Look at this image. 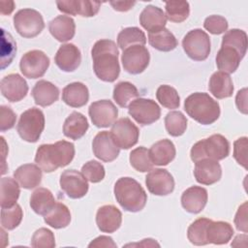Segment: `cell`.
I'll return each instance as SVG.
<instances>
[{
  "mask_svg": "<svg viewBox=\"0 0 248 248\" xmlns=\"http://www.w3.org/2000/svg\"><path fill=\"white\" fill-rule=\"evenodd\" d=\"M233 235V229L230 223L224 221H210L206 227L205 237L207 243L226 244Z\"/></svg>",
  "mask_w": 248,
  "mask_h": 248,
  "instance_id": "cell-29",
  "label": "cell"
},
{
  "mask_svg": "<svg viewBox=\"0 0 248 248\" xmlns=\"http://www.w3.org/2000/svg\"><path fill=\"white\" fill-rule=\"evenodd\" d=\"M44 220L54 229L66 228L71 222V212L64 203L56 202L52 210L44 216Z\"/></svg>",
  "mask_w": 248,
  "mask_h": 248,
  "instance_id": "cell-37",
  "label": "cell"
},
{
  "mask_svg": "<svg viewBox=\"0 0 248 248\" xmlns=\"http://www.w3.org/2000/svg\"><path fill=\"white\" fill-rule=\"evenodd\" d=\"M167 132L172 137H179L184 134L187 128V119L181 111H170L165 117Z\"/></svg>",
  "mask_w": 248,
  "mask_h": 248,
  "instance_id": "cell-40",
  "label": "cell"
},
{
  "mask_svg": "<svg viewBox=\"0 0 248 248\" xmlns=\"http://www.w3.org/2000/svg\"><path fill=\"white\" fill-rule=\"evenodd\" d=\"M56 5L58 10L64 14L71 16L79 15L85 17L94 16L101 7L100 2L89 0L56 1Z\"/></svg>",
  "mask_w": 248,
  "mask_h": 248,
  "instance_id": "cell-19",
  "label": "cell"
},
{
  "mask_svg": "<svg viewBox=\"0 0 248 248\" xmlns=\"http://www.w3.org/2000/svg\"><path fill=\"white\" fill-rule=\"evenodd\" d=\"M119 147L115 144L110 132H99L92 141L94 155L103 162H112L119 155Z\"/></svg>",
  "mask_w": 248,
  "mask_h": 248,
  "instance_id": "cell-16",
  "label": "cell"
},
{
  "mask_svg": "<svg viewBox=\"0 0 248 248\" xmlns=\"http://www.w3.org/2000/svg\"><path fill=\"white\" fill-rule=\"evenodd\" d=\"M16 120V115L14 110L7 106L0 107V131L5 132L12 129Z\"/></svg>",
  "mask_w": 248,
  "mask_h": 248,
  "instance_id": "cell-51",
  "label": "cell"
},
{
  "mask_svg": "<svg viewBox=\"0 0 248 248\" xmlns=\"http://www.w3.org/2000/svg\"><path fill=\"white\" fill-rule=\"evenodd\" d=\"M112 8L115 10V11H118V12H127L129 10H131L136 2H131V1H111L109 3Z\"/></svg>",
  "mask_w": 248,
  "mask_h": 248,
  "instance_id": "cell-55",
  "label": "cell"
},
{
  "mask_svg": "<svg viewBox=\"0 0 248 248\" xmlns=\"http://www.w3.org/2000/svg\"><path fill=\"white\" fill-rule=\"evenodd\" d=\"M88 127L89 125L86 117L80 112L74 111L64 122L63 134L71 140H79L85 135Z\"/></svg>",
  "mask_w": 248,
  "mask_h": 248,
  "instance_id": "cell-33",
  "label": "cell"
},
{
  "mask_svg": "<svg viewBox=\"0 0 248 248\" xmlns=\"http://www.w3.org/2000/svg\"><path fill=\"white\" fill-rule=\"evenodd\" d=\"M20 189L16 179L12 177L1 178V208L12 207L16 203Z\"/></svg>",
  "mask_w": 248,
  "mask_h": 248,
  "instance_id": "cell-35",
  "label": "cell"
},
{
  "mask_svg": "<svg viewBox=\"0 0 248 248\" xmlns=\"http://www.w3.org/2000/svg\"><path fill=\"white\" fill-rule=\"evenodd\" d=\"M81 173L88 181L92 183H98L104 179L106 171L104 166L101 163L95 160H91L82 166Z\"/></svg>",
  "mask_w": 248,
  "mask_h": 248,
  "instance_id": "cell-47",
  "label": "cell"
},
{
  "mask_svg": "<svg viewBox=\"0 0 248 248\" xmlns=\"http://www.w3.org/2000/svg\"><path fill=\"white\" fill-rule=\"evenodd\" d=\"M194 175L197 182L202 185H211L220 180L222 169L218 161L202 159L195 163Z\"/></svg>",
  "mask_w": 248,
  "mask_h": 248,
  "instance_id": "cell-18",
  "label": "cell"
},
{
  "mask_svg": "<svg viewBox=\"0 0 248 248\" xmlns=\"http://www.w3.org/2000/svg\"><path fill=\"white\" fill-rule=\"evenodd\" d=\"M14 26L21 37L34 38L43 31L45 22L38 11L22 9L14 16Z\"/></svg>",
  "mask_w": 248,
  "mask_h": 248,
  "instance_id": "cell-8",
  "label": "cell"
},
{
  "mask_svg": "<svg viewBox=\"0 0 248 248\" xmlns=\"http://www.w3.org/2000/svg\"><path fill=\"white\" fill-rule=\"evenodd\" d=\"M88 247H116V243H114L111 237L107 235H101L92 240L89 243Z\"/></svg>",
  "mask_w": 248,
  "mask_h": 248,
  "instance_id": "cell-53",
  "label": "cell"
},
{
  "mask_svg": "<svg viewBox=\"0 0 248 248\" xmlns=\"http://www.w3.org/2000/svg\"><path fill=\"white\" fill-rule=\"evenodd\" d=\"M130 164L138 171L146 172L153 169V163L149 157V151L144 146L133 149L130 153Z\"/></svg>",
  "mask_w": 248,
  "mask_h": 248,
  "instance_id": "cell-43",
  "label": "cell"
},
{
  "mask_svg": "<svg viewBox=\"0 0 248 248\" xmlns=\"http://www.w3.org/2000/svg\"><path fill=\"white\" fill-rule=\"evenodd\" d=\"M23 212L19 204L1 209V226L6 230L16 229L21 222Z\"/></svg>",
  "mask_w": 248,
  "mask_h": 248,
  "instance_id": "cell-45",
  "label": "cell"
},
{
  "mask_svg": "<svg viewBox=\"0 0 248 248\" xmlns=\"http://www.w3.org/2000/svg\"><path fill=\"white\" fill-rule=\"evenodd\" d=\"M93 70L97 78L106 82H113L119 76L118 49L116 44L108 39L97 41L92 49Z\"/></svg>",
  "mask_w": 248,
  "mask_h": 248,
  "instance_id": "cell-1",
  "label": "cell"
},
{
  "mask_svg": "<svg viewBox=\"0 0 248 248\" xmlns=\"http://www.w3.org/2000/svg\"><path fill=\"white\" fill-rule=\"evenodd\" d=\"M230 154V142L220 134H214L209 138L196 142L191 148V160L196 163L202 159L223 160Z\"/></svg>",
  "mask_w": 248,
  "mask_h": 248,
  "instance_id": "cell-5",
  "label": "cell"
},
{
  "mask_svg": "<svg viewBox=\"0 0 248 248\" xmlns=\"http://www.w3.org/2000/svg\"><path fill=\"white\" fill-rule=\"evenodd\" d=\"M28 92L26 80L18 74H10L1 80V93L10 102L22 100Z\"/></svg>",
  "mask_w": 248,
  "mask_h": 248,
  "instance_id": "cell-17",
  "label": "cell"
},
{
  "mask_svg": "<svg viewBox=\"0 0 248 248\" xmlns=\"http://www.w3.org/2000/svg\"><path fill=\"white\" fill-rule=\"evenodd\" d=\"M247 89L243 88L239 90L235 97V104L239 111L246 114L247 113Z\"/></svg>",
  "mask_w": 248,
  "mask_h": 248,
  "instance_id": "cell-54",
  "label": "cell"
},
{
  "mask_svg": "<svg viewBox=\"0 0 248 248\" xmlns=\"http://www.w3.org/2000/svg\"><path fill=\"white\" fill-rule=\"evenodd\" d=\"M129 114L140 125H150L161 116V108L158 104L145 98H138L128 106Z\"/></svg>",
  "mask_w": 248,
  "mask_h": 248,
  "instance_id": "cell-9",
  "label": "cell"
},
{
  "mask_svg": "<svg viewBox=\"0 0 248 248\" xmlns=\"http://www.w3.org/2000/svg\"><path fill=\"white\" fill-rule=\"evenodd\" d=\"M234 224L238 231L247 232V202L238 207L234 217Z\"/></svg>",
  "mask_w": 248,
  "mask_h": 248,
  "instance_id": "cell-52",
  "label": "cell"
},
{
  "mask_svg": "<svg viewBox=\"0 0 248 248\" xmlns=\"http://www.w3.org/2000/svg\"><path fill=\"white\" fill-rule=\"evenodd\" d=\"M247 138L242 137L233 142V158L235 161L247 169Z\"/></svg>",
  "mask_w": 248,
  "mask_h": 248,
  "instance_id": "cell-50",
  "label": "cell"
},
{
  "mask_svg": "<svg viewBox=\"0 0 248 248\" xmlns=\"http://www.w3.org/2000/svg\"><path fill=\"white\" fill-rule=\"evenodd\" d=\"M208 88L210 93L217 99L229 98L233 92V84L230 75L221 71L215 72L211 76Z\"/></svg>",
  "mask_w": 248,
  "mask_h": 248,
  "instance_id": "cell-32",
  "label": "cell"
},
{
  "mask_svg": "<svg viewBox=\"0 0 248 248\" xmlns=\"http://www.w3.org/2000/svg\"><path fill=\"white\" fill-rule=\"evenodd\" d=\"M203 27L209 31V33L214 35H219L227 31L228 29V21L222 16H209L205 18L203 22Z\"/></svg>",
  "mask_w": 248,
  "mask_h": 248,
  "instance_id": "cell-49",
  "label": "cell"
},
{
  "mask_svg": "<svg viewBox=\"0 0 248 248\" xmlns=\"http://www.w3.org/2000/svg\"><path fill=\"white\" fill-rule=\"evenodd\" d=\"M156 98L163 107L170 109L177 108L180 105L179 95L170 85H160L156 91Z\"/></svg>",
  "mask_w": 248,
  "mask_h": 248,
  "instance_id": "cell-44",
  "label": "cell"
},
{
  "mask_svg": "<svg viewBox=\"0 0 248 248\" xmlns=\"http://www.w3.org/2000/svg\"><path fill=\"white\" fill-rule=\"evenodd\" d=\"M31 94L36 105L47 107L58 100L59 89L50 81L41 79L36 82Z\"/></svg>",
  "mask_w": 248,
  "mask_h": 248,
  "instance_id": "cell-24",
  "label": "cell"
},
{
  "mask_svg": "<svg viewBox=\"0 0 248 248\" xmlns=\"http://www.w3.org/2000/svg\"><path fill=\"white\" fill-rule=\"evenodd\" d=\"M54 61L60 70L74 72L81 62V54L74 44H64L58 48Z\"/></svg>",
  "mask_w": 248,
  "mask_h": 248,
  "instance_id": "cell-21",
  "label": "cell"
},
{
  "mask_svg": "<svg viewBox=\"0 0 248 248\" xmlns=\"http://www.w3.org/2000/svg\"><path fill=\"white\" fill-rule=\"evenodd\" d=\"M222 46H229L235 48L244 57L247 50V35L243 30L231 29L223 36Z\"/></svg>",
  "mask_w": 248,
  "mask_h": 248,
  "instance_id": "cell-41",
  "label": "cell"
},
{
  "mask_svg": "<svg viewBox=\"0 0 248 248\" xmlns=\"http://www.w3.org/2000/svg\"><path fill=\"white\" fill-rule=\"evenodd\" d=\"M88 113L92 123L98 128L111 126L117 118L118 109L109 100H99L89 106Z\"/></svg>",
  "mask_w": 248,
  "mask_h": 248,
  "instance_id": "cell-13",
  "label": "cell"
},
{
  "mask_svg": "<svg viewBox=\"0 0 248 248\" xmlns=\"http://www.w3.org/2000/svg\"><path fill=\"white\" fill-rule=\"evenodd\" d=\"M182 46L192 60L203 61L210 53V38L203 30L193 29L184 36Z\"/></svg>",
  "mask_w": 248,
  "mask_h": 248,
  "instance_id": "cell-7",
  "label": "cell"
},
{
  "mask_svg": "<svg viewBox=\"0 0 248 248\" xmlns=\"http://www.w3.org/2000/svg\"><path fill=\"white\" fill-rule=\"evenodd\" d=\"M207 191L201 186H192L186 189L181 196L182 207L189 213H200L207 202Z\"/></svg>",
  "mask_w": 248,
  "mask_h": 248,
  "instance_id": "cell-22",
  "label": "cell"
},
{
  "mask_svg": "<svg viewBox=\"0 0 248 248\" xmlns=\"http://www.w3.org/2000/svg\"><path fill=\"white\" fill-rule=\"evenodd\" d=\"M16 52V45L11 34L2 29V47H1V68L4 69L13 61Z\"/></svg>",
  "mask_w": 248,
  "mask_h": 248,
  "instance_id": "cell-46",
  "label": "cell"
},
{
  "mask_svg": "<svg viewBox=\"0 0 248 248\" xmlns=\"http://www.w3.org/2000/svg\"><path fill=\"white\" fill-rule=\"evenodd\" d=\"M6 5L5 6L2 2H1V13L2 15H10L15 8V3L13 1H5Z\"/></svg>",
  "mask_w": 248,
  "mask_h": 248,
  "instance_id": "cell-56",
  "label": "cell"
},
{
  "mask_svg": "<svg viewBox=\"0 0 248 248\" xmlns=\"http://www.w3.org/2000/svg\"><path fill=\"white\" fill-rule=\"evenodd\" d=\"M148 191L156 196H167L174 189V179L165 169H152L145 177Z\"/></svg>",
  "mask_w": 248,
  "mask_h": 248,
  "instance_id": "cell-15",
  "label": "cell"
},
{
  "mask_svg": "<svg viewBox=\"0 0 248 248\" xmlns=\"http://www.w3.org/2000/svg\"><path fill=\"white\" fill-rule=\"evenodd\" d=\"M148 42L155 49L165 52L170 51L177 46V40L167 28H163L162 30L154 33H149Z\"/></svg>",
  "mask_w": 248,
  "mask_h": 248,
  "instance_id": "cell-34",
  "label": "cell"
},
{
  "mask_svg": "<svg viewBox=\"0 0 248 248\" xmlns=\"http://www.w3.org/2000/svg\"><path fill=\"white\" fill-rule=\"evenodd\" d=\"M110 135L119 148L129 149L138 142L140 131L128 117H123L112 124Z\"/></svg>",
  "mask_w": 248,
  "mask_h": 248,
  "instance_id": "cell-11",
  "label": "cell"
},
{
  "mask_svg": "<svg viewBox=\"0 0 248 248\" xmlns=\"http://www.w3.org/2000/svg\"><path fill=\"white\" fill-rule=\"evenodd\" d=\"M48 66V56L39 49H33L26 52L19 62V68L22 75L28 78H38L43 77Z\"/></svg>",
  "mask_w": 248,
  "mask_h": 248,
  "instance_id": "cell-10",
  "label": "cell"
},
{
  "mask_svg": "<svg viewBox=\"0 0 248 248\" xmlns=\"http://www.w3.org/2000/svg\"><path fill=\"white\" fill-rule=\"evenodd\" d=\"M45 128V115L37 108H31L23 111L16 125L19 137L28 142H36Z\"/></svg>",
  "mask_w": 248,
  "mask_h": 248,
  "instance_id": "cell-6",
  "label": "cell"
},
{
  "mask_svg": "<svg viewBox=\"0 0 248 248\" xmlns=\"http://www.w3.org/2000/svg\"><path fill=\"white\" fill-rule=\"evenodd\" d=\"M140 23L149 33H154L165 28L167 17L161 8L148 5L140 15Z\"/></svg>",
  "mask_w": 248,
  "mask_h": 248,
  "instance_id": "cell-23",
  "label": "cell"
},
{
  "mask_svg": "<svg viewBox=\"0 0 248 248\" xmlns=\"http://www.w3.org/2000/svg\"><path fill=\"white\" fill-rule=\"evenodd\" d=\"M149 151V157L153 165L166 166L175 157V146L170 140L164 139L155 142Z\"/></svg>",
  "mask_w": 248,
  "mask_h": 248,
  "instance_id": "cell-28",
  "label": "cell"
},
{
  "mask_svg": "<svg viewBox=\"0 0 248 248\" xmlns=\"http://www.w3.org/2000/svg\"><path fill=\"white\" fill-rule=\"evenodd\" d=\"M48 30L57 41H70L76 33L75 20L69 16H58L49 22Z\"/></svg>",
  "mask_w": 248,
  "mask_h": 248,
  "instance_id": "cell-25",
  "label": "cell"
},
{
  "mask_svg": "<svg viewBox=\"0 0 248 248\" xmlns=\"http://www.w3.org/2000/svg\"><path fill=\"white\" fill-rule=\"evenodd\" d=\"M62 100L72 108H81L89 100L88 88L82 82H72L63 88Z\"/></svg>",
  "mask_w": 248,
  "mask_h": 248,
  "instance_id": "cell-26",
  "label": "cell"
},
{
  "mask_svg": "<svg viewBox=\"0 0 248 248\" xmlns=\"http://www.w3.org/2000/svg\"><path fill=\"white\" fill-rule=\"evenodd\" d=\"M166 17L172 22L184 21L190 14V6L187 1L166 2Z\"/></svg>",
  "mask_w": 248,
  "mask_h": 248,
  "instance_id": "cell-42",
  "label": "cell"
},
{
  "mask_svg": "<svg viewBox=\"0 0 248 248\" xmlns=\"http://www.w3.org/2000/svg\"><path fill=\"white\" fill-rule=\"evenodd\" d=\"M122 222L121 211L112 204L101 206L96 214V224L103 232H114Z\"/></svg>",
  "mask_w": 248,
  "mask_h": 248,
  "instance_id": "cell-20",
  "label": "cell"
},
{
  "mask_svg": "<svg viewBox=\"0 0 248 248\" xmlns=\"http://www.w3.org/2000/svg\"><path fill=\"white\" fill-rule=\"evenodd\" d=\"M184 109L187 114L202 125L215 122L220 116V106L207 93L196 92L184 101Z\"/></svg>",
  "mask_w": 248,
  "mask_h": 248,
  "instance_id": "cell-4",
  "label": "cell"
},
{
  "mask_svg": "<svg viewBox=\"0 0 248 248\" xmlns=\"http://www.w3.org/2000/svg\"><path fill=\"white\" fill-rule=\"evenodd\" d=\"M74 156V143L67 140H59L54 143L40 145L36 152L35 163L45 172H52L58 168L69 165Z\"/></svg>",
  "mask_w": 248,
  "mask_h": 248,
  "instance_id": "cell-2",
  "label": "cell"
},
{
  "mask_svg": "<svg viewBox=\"0 0 248 248\" xmlns=\"http://www.w3.org/2000/svg\"><path fill=\"white\" fill-rule=\"evenodd\" d=\"M140 96L137 87L129 81L118 82L113 89V100L121 108H127L132 101Z\"/></svg>",
  "mask_w": 248,
  "mask_h": 248,
  "instance_id": "cell-36",
  "label": "cell"
},
{
  "mask_svg": "<svg viewBox=\"0 0 248 248\" xmlns=\"http://www.w3.org/2000/svg\"><path fill=\"white\" fill-rule=\"evenodd\" d=\"M117 44L121 49H125L131 46L146 44V37L142 30L139 27H127L122 29L117 36Z\"/></svg>",
  "mask_w": 248,
  "mask_h": 248,
  "instance_id": "cell-38",
  "label": "cell"
},
{
  "mask_svg": "<svg viewBox=\"0 0 248 248\" xmlns=\"http://www.w3.org/2000/svg\"><path fill=\"white\" fill-rule=\"evenodd\" d=\"M242 58L243 56L235 48L229 46H221L216 55V65L221 72L232 74L237 70Z\"/></svg>",
  "mask_w": 248,
  "mask_h": 248,
  "instance_id": "cell-30",
  "label": "cell"
},
{
  "mask_svg": "<svg viewBox=\"0 0 248 248\" xmlns=\"http://www.w3.org/2000/svg\"><path fill=\"white\" fill-rule=\"evenodd\" d=\"M60 188L71 199H80L88 192V182L76 170H66L60 175Z\"/></svg>",
  "mask_w": 248,
  "mask_h": 248,
  "instance_id": "cell-14",
  "label": "cell"
},
{
  "mask_svg": "<svg viewBox=\"0 0 248 248\" xmlns=\"http://www.w3.org/2000/svg\"><path fill=\"white\" fill-rule=\"evenodd\" d=\"M52 193L44 187L36 189L30 197V206L33 211L39 215L46 216L56 204Z\"/></svg>",
  "mask_w": 248,
  "mask_h": 248,
  "instance_id": "cell-31",
  "label": "cell"
},
{
  "mask_svg": "<svg viewBox=\"0 0 248 248\" xmlns=\"http://www.w3.org/2000/svg\"><path fill=\"white\" fill-rule=\"evenodd\" d=\"M31 246L35 248H53L55 246L53 232L46 228H40L32 235Z\"/></svg>",
  "mask_w": 248,
  "mask_h": 248,
  "instance_id": "cell-48",
  "label": "cell"
},
{
  "mask_svg": "<svg viewBox=\"0 0 248 248\" xmlns=\"http://www.w3.org/2000/svg\"><path fill=\"white\" fill-rule=\"evenodd\" d=\"M150 54L144 46L135 45L123 50L121 62L124 70L132 75L142 73L148 66Z\"/></svg>",
  "mask_w": 248,
  "mask_h": 248,
  "instance_id": "cell-12",
  "label": "cell"
},
{
  "mask_svg": "<svg viewBox=\"0 0 248 248\" xmlns=\"http://www.w3.org/2000/svg\"><path fill=\"white\" fill-rule=\"evenodd\" d=\"M210 221L211 220L207 218H199L189 226L187 230V237L192 244L197 246L208 244L205 237V232Z\"/></svg>",
  "mask_w": 248,
  "mask_h": 248,
  "instance_id": "cell-39",
  "label": "cell"
},
{
  "mask_svg": "<svg viewBox=\"0 0 248 248\" xmlns=\"http://www.w3.org/2000/svg\"><path fill=\"white\" fill-rule=\"evenodd\" d=\"M113 192L117 202L126 211H140L147 202L144 189L132 177H120L114 184Z\"/></svg>",
  "mask_w": 248,
  "mask_h": 248,
  "instance_id": "cell-3",
  "label": "cell"
},
{
  "mask_svg": "<svg viewBox=\"0 0 248 248\" xmlns=\"http://www.w3.org/2000/svg\"><path fill=\"white\" fill-rule=\"evenodd\" d=\"M14 177L22 188L33 189L42 181V169L35 164H24L15 170Z\"/></svg>",
  "mask_w": 248,
  "mask_h": 248,
  "instance_id": "cell-27",
  "label": "cell"
}]
</instances>
